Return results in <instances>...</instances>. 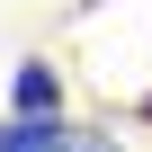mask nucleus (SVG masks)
Wrapping results in <instances>:
<instances>
[{
  "label": "nucleus",
  "instance_id": "obj_1",
  "mask_svg": "<svg viewBox=\"0 0 152 152\" xmlns=\"http://www.w3.org/2000/svg\"><path fill=\"white\" fill-rule=\"evenodd\" d=\"M9 99H18V116H54V107H63V81H54V63H18Z\"/></svg>",
  "mask_w": 152,
  "mask_h": 152
},
{
  "label": "nucleus",
  "instance_id": "obj_2",
  "mask_svg": "<svg viewBox=\"0 0 152 152\" xmlns=\"http://www.w3.org/2000/svg\"><path fill=\"white\" fill-rule=\"evenodd\" d=\"M0 152H72V134L54 116H9V125H0Z\"/></svg>",
  "mask_w": 152,
  "mask_h": 152
},
{
  "label": "nucleus",
  "instance_id": "obj_3",
  "mask_svg": "<svg viewBox=\"0 0 152 152\" xmlns=\"http://www.w3.org/2000/svg\"><path fill=\"white\" fill-rule=\"evenodd\" d=\"M72 152H116V143H72Z\"/></svg>",
  "mask_w": 152,
  "mask_h": 152
}]
</instances>
